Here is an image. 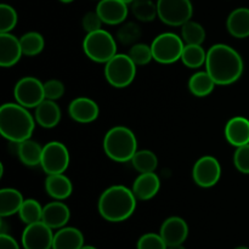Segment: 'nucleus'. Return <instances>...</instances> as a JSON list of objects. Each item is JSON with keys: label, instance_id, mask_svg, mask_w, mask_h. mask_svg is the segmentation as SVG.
Wrapping results in <instances>:
<instances>
[{"label": "nucleus", "instance_id": "obj_14", "mask_svg": "<svg viewBox=\"0 0 249 249\" xmlns=\"http://www.w3.org/2000/svg\"><path fill=\"white\" fill-rule=\"evenodd\" d=\"M96 12L105 24L117 26L125 22L129 14V7L128 4L122 0H99Z\"/></svg>", "mask_w": 249, "mask_h": 249}, {"label": "nucleus", "instance_id": "obj_25", "mask_svg": "<svg viewBox=\"0 0 249 249\" xmlns=\"http://www.w3.org/2000/svg\"><path fill=\"white\" fill-rule=\"evenodd\" d=\"M16 153L19 160L27 167H38L41 162V155H43V146L39 145L36 141L32 139L16 143Z\"/></svg>", "mask_w": 249, "mask_h": 249}, {"label": "nucleus", "instance_id": "obj_30", "mask_svg": "<svg viewBox=\"0 0 249 249\" xmlns=\"http://www.w3.org/2000/svg\"><path fill=\"white\" fill-rule=\"evenodd\" d=\"M24 56H36L44 50L45 40L38 32H28L19 38Z\"/></svg>", "mask_w": 249, "mask_h": 249}, {"label": "nucleus", "instance_id": "obj_34", "mask_svg": "<svg viewBox=\"0 0 249 249\" xmlns=\"http://www.w3.org/2000/svg\"><path fill=\"white\" fill-rule=\"evenodd\" d=\"M18 16L11 5H0V33H11L12 29L16 27Z\"/></svg>", "mask_w": 249, "mask_h": 249}, {"label": "nucleus", "instance_id": "obj_3", "mask_svg": "<svg viewBox=\"0 0 249 249\" xmlns=\"http://www.w3.org/2000/svg\"><path fill=\"white\" fill-rule=\"evenodd\" d=\"M136 201L131 189L123 185H113L105 190L97 202L102 218L109 223H122L130 218L136 209Z\"/></svg>", "mask_w": 249, "mask_h": 249}, {"label": "nucleus", "instance_id": "obj_35", "mask_svg": "<svg viewBox=\"0 0 249 249\" xmlns=\"http://www.w3.org/2000/svg\"><path fill=\"white\" fill-rule=\"evenodd\" d=\"M136 249H168V246L160 233L148 232L139 238Z\"/></svg>", "mask_w": 249, "mask_h": 249}, {"label": "nucleus", "instance_id": "obj_10", "mask_svg": "<svg viewBox=\"0 0 249 249\" xmlns=\"http://www.w3.org/2000/svg\"><path fill=\"white\" fill-rule=\"evenodd\" d=\"M14 96L17 104L26 108H36L43 100H45L44 83L36 77H23L16 83Z\"/></svg>", "mask_w": 249, "mask_h": 249}, {"label": "nucleus", "instance_id": "obj_44", "mask_svg": "<svg viewBox=\"0 0 249 249\" xmlns=\"http://www.w3.org/2000/svg\"><path fill=\"white\" fill-rule=\"evenodd\" d=\"M122 1H123V2H125V4H133V2L134 1H135V0H122Z\"/></svg>", "mask_w": 249, "mask_h": 249}, {"label": "nucleus", "instance_id": "obj_45", "mask_svg": "<svg viewBox=\"0 0 249 249\" xmlns=\"http://www.w3.org/2000/svg\"><path fill=\"white\" fill-rule=\"evenodd\" d=\"M235 249H249V248L246 247V246H240V247H236Z\"/></svg>", "mask_w": 249, "mask_h": 249}, {"label": "nucleus", "instance_id": "obj_6", "mask_svg": "<svg viewBox=\"0 0 249 249\" xmlns=\"http://www.w3.org/2000/svg\"><path fill=\"white\" fill-rule=\"evenodd\" d=\"M136 67L128 53H117L105 63V78L111 87L123 89L134 82Z\"/></svg>", "mask_w": 249, "mask_h": 249}, {"label": "nucleus", "instance_id": "obj_38", "mask_svg": "<svg viewBox=\"0 0 249 249\" xmlns=\"http://www.w3.org/2000/svg\"><path fill=\"white\" fill-rule=\"evenodd\" d=\"M44 92H45V99L56 101L65 95V85L61 80L50 79L44 83Z\"/></svg>", "mask_w": 249, "mask_h": 249}, {"label": "nucleus", "instance_id": "obj_39", "mask_svg": "<svg viewBox=\"0 0 249 249\" xmlns=\"http://www.w3.org/2000/svg\"><path fill=\"white\" fill-rule=\"evenodd\" d=\"M102 22L101 17L99 16V14L95 11H89L84 15L82 19V26L87 33H92V32H96L99 29H102Z\"/></svg>", "mask_w": 249, "mask_h": 249}, {"label": "nucleus", "instance_id": "obj_43", "mask_svg": "<svg viewBox=\"0 0 249 249\" xmlns=\"http://www.w3.org/2000/svg\"><path fill=\"white\" fill-rule=\"evenodd\" d=\"M82 249H97V248L94 247V246H84Z\"/></svg>", "mask_w": 249, "mask_h": 249}, {"label": "nucleus", "instance_id": "obj_4", "mask_svg": "<svg viewBox=\"0 0 249 249\" xmlns=\"http://www.w3.org/2000/svg\"><path fill=\"white\" fill-rule=\"evenodd\" d=\"M102 146L107 157L114 162L126 163L138 152V139L129 128L117 125L107 131Z\"/></svg>", "mask_w": 249, "mask_h": 249}, {"label": "nucleus", "instance_id": "obj_26", "mask_svg": "<svg viewBox=\"0 0 249 249\" xmlns=\"http://www.w3.org/2000/svg\"><path fill=\"white\" fill-rule=\"evenodd\" d=\"M216 83L207 71H199L191 75L189 79V89L196 97H206L213 92Z\"/></svg>", "mask_w": 249, "mask_h": 249}, {"label": "nucleus", "instance_id": "obj_20", "mask_svg": "<svg viewBox=\"0 0 249 249\" xmlns=\"http://www.w3.org/2000/svg\"><path fill=\"white\" fill-rule=\"evenodd\" d=\"M61 108L56 101L45 99L34 108V118L36 122L45 129H53L58 125L61 121Z\"/></svg>", "mask_w": 249, "mask_h": 249}, {"label": "nucleus", "instance_id": "obj_31", "mask_svg": "<svg viewBox=\"0 0 249 249\" xmlns=\"http://www.w3.org/2000/svg\"><path fill=\"white\" fill-rule=\"evenodd\" d=\"M43 208L44 207H41V204L36 199H24L18 212V216L26 225L38 223V221H41V218H43Z\"/></svg>", "mask_w": 249, "mask_h": 249}, {"label": "nucleus", "instance_id": "obj_15", "mask_svg": "<svg viewBox=\"0 0 249 249\" xmlns=\"http://www.w3.org/2000/svg\"><path fill=\"white\" fill-rule=\"evenodd\" d=\"M160 235L167 243L168 247L177 245H184L189 236V225L180 216H170L163 221Z\"/></svg>", "mask_w": 249, "mask_h": 249}, {"label": "nucleus", "instance_id": "obj_11", "mask_svg": "<svg viewBox=\"0 0 249 249\" xmlns=\"http://www.w3.org/2000/svg\"><path fill=\"white\" fill-rule=\"evenodd\" d=\"M221 178V165L213 156H203L192 168V179L195 184L203 189L215 186Z\"/></svg>", "mask_w": 249, "mask_h": 249}, {"label": "nucleus", "instance_id": "obj_8", "mask_svg": "<svg viewBox=\"0 0 249 249\" xmlns=\"http://www.w3.org/2000/svg\"><path fill=\"white\" fill-rule=\"evenodd\" d=\"M158 18L170 27H181L192 18L191 0H157Z\"/></svg>", "mask_w": 249, "mask_h": 249}, {"label": "nucleus", "instance_id": "obj_37", "mask_svg": "<svg viewBox=\"0 0 249 249\" xmlns=\"http://www.w3.org/2000/svg\"><path fill=\"white\" fill-rule=\"evenodd\" d=\"M233 164L238 172L249 175V143L236 147L233 153Z\"/></svg>", "mask_w": 249, "mask_h": 249}, {"label": "nucleus", "instance_id": "obj_42", "mask_svg": "<svg viewBox=\"0 0 249 249\" xmlns=\"http://www.w3.org/2000/svg\"><path fill=\"white\" fill-rule=\"evenodd\" d=\"M61 2H63V4H71V2H73L74 0H60Z\"/></svg>", "mask_w": 249, "mask_h": 249}, {"label": "nucleus", "instance_id": "obj_18", "mask_svg": "<svg viewBox=\"0 0 249 249\" xmlns=\"http://www.w3.org/2000/svg\"><path fill=\"white\" fill-rule=\"evenodd\" d=\"M226 141L231 146L240 147L249 143V119L236 116L226 123L224 129Z\"/></svg>", "mask_w": 249, "mask_h": 249}, {"label": "nucleus", "instance_id": "obj_5", "mask_svg": "<svg viewBox=\"0 0 249 249\" xmlns=\"http://www.w3.org/2000/svg\"><path fill=\"white\" fill-rule=\"evenodd\" d=\"M83 50L88 58L97 63H106L117 55V41L105 29L87 33L83 40Z\"/></svg>", "mask_w": 249, "mask_h": 249}, {"label": "nucleus", "instance_id": "obj_36", "mask_svg": "<svg viewBox=\"0 0 249 249\" xmlns=\"http://www.w3.org/2000/svg\"><path fill=\"white\" fill-rule=\"evenodd\" d=\"M141 31L139 28L138 24L133 23V22H128V23L123 24L119 28L117 36L123 44H136L135 41L140 38Z\"/></svg>", "mask_w": 249, "mask_h": 249}, {"label": "nucleus", "instance_id": "obj_23", "mask_svg": "<svg viewBox=\"0 0 249 249\" xmlns=\"http://www.w3.org/2000/svg\"><path fill=\"white\" fill-rule=\"evenodd\" d=\"M226 28L229 33L237 39H245L249 36V9L237 7L230 12L226 21Z\"/></svg>", "mask_w": 249, "mask_h": 249}, {"label": "nucleus", "instance_id": "obj_1", "mask_svg": "<svg viewBox=\"0 0 249 249\" xmlns=\"http://www.w3.org/2000/svg\"><path fill=\"white\" fill-rule=\"evenodd\" d=\"M245 63L240 53L226 44H215L207 51L206 71L216 85H231L243 74Z\"/></svg>", "mask_w": 249, "mask_h": 249}, {"label": "nucleus", "instance_id": "obj_41", "mask_svg": "<svg viewBox=\"0 0 249 249\" xmlns=\"http://www.w3.org/2000/svg\"><path fill=\"white\" fill-rule=\"evenodd\" d=\"M168 249H186L182 245H177V246H170Z\"/></svg>", "mask_w": 249, "mask_h": 249}, {"label": "nucleus", "instance_id": "obj_29", "mask_svg": "<svg viewBox=\"0 0 249 249\" xmlns=\"http://www.w3.org/2000/svg\"><path fill=\"white\" fill-rule=\"evenodd\" d=\"M185 45H202L206 40V29L196 21H187L181 26V36Z\"/></svg>", "mask_w": 249, "mask_h": 249}, {"label": "nucleus", "instance_id": "obj_19", "mask_svg": "<svg viewBox=\"0 0 249 249\" xmlns=\"http://www.w3.org/2000/svg\"><path fill=\"white\" fill-rule=\"evenodd\" d=\"M160 189V177L153 173H142L139 175L131 186V191L134 192L139 201H148L152 199L158 194Z\"/></svg>", "mask_w": 249, "mask_h": 249}, {"label": "nucleus", "instance_id": "obj_24", "mask_svg": "<svg viewBox=\"0 0 249 249\" xmlns=\"http://www.w3.org/2000/svg\"><path fill=\"white\" fill-rule=\"evenodd\" d=\"M24 198L21 192L12 187L0 190V216L6 218L14 214H18Z\"/></svg>", "mask_w": 249, "mask_h": 249}, {"label": "nucleus", "instance_id": "obj_32", "mask_svg": "<svg viewBox=\"0 0 249 249\" xmlns=\"http://www.w3.org/2000/svg\"><path fill=\"white\" fill-rule=\"evenodd\" d=\"M131 12L141 22H152L158 17L157 4L152 0H135L131 4Z\"/></svg>", "mask_w": 249, "mask_h": 249}, {"label": "nucleus", "instance_id": "obj_16", "mask_svg": "<svg viewBox=\"0 0 249 249\" xmlns=\"http://www.w3.org/2000/svg\"><path fill=\"white\" fill-rule=\"evenodd\" d=\"M22 51L21 41L11 33H0V66L10 68L21 60Z\"/></svg>", "mask_w": 249, "mask_h": 249}, {"label": "nucleus", "instance_id": "obj_13", "mask_svg": "<svg viewBox=\"0 0 249 249\" xmlns=\"http://www.w3.org/2000/svg\"><path fill=\"white\" fill-rule=\"evenodd\" d=\"M68 114L77 123L89 124L99 118L100 107L94 100L80 96L72 100L68 106Z\"/></svg>", "mask_w": 249, "mask_h": 249}, {"label": "nucleus", "instance_id": "obj_33", "mask_svg": "<svg viewBox=\"0 0 249 249\" xmlns=\"http://www.w3.org/2000/svg\"><path fill=\"white\" fill-rule=\"evenodd\" d=\"M128 55L136 66H146L153 60L151 45L143 43L133 44L131 48L129 49Z\"/></svg>", "mask_w": 249, "mask_h": 249}, {"label": "nucleus", "instance_id": "obj_27", "mask_svg": "<svg viewBox=\"0 0 249 249\" xmlns=\"http://www.w3.org/2000/svg\"><path fill=\"white\" fill-rule=\"evenodd\" d=\"M180 60L186 67L197 70L206 66L207 51L202 45H185Z\"/></svg>", "mask_w": 249, "mask_h": 249}, {"label": "nucleus", "instance_id": "obj_21", "mask_svg": "<svg viewBox=\"0 0 249 249\" xmlns=\"http://www.w3.org/2000/svg\"><path fill=\"white\" fill-rule=\"evenodd\" d=\"M84 246L82 231L72 226L58 229L53 235V249H82Z\"/></svg>", "mask_w": 249, "mask_h": 249}, {"label": "nucleus", "instance_id": "obj_2", "mask_svg": "<svg viewBox=\"0 0 249 249\" xmlns=\"http://www.w3.org/2000/svg\"><path fill=\"white\" fill-rule=\"evenodd\" d=\"M36 123L28 108L17 102H7L0 107V134L11 143L31 139Z\"/></svg>", "mask_w": 249, "mask_h": 249}, {"label": "nucleus", "instance_id": "obj_12", "mask_svg": "<svg viewBox=\"0 0 249 249\" xmlns=\"http://www.w3.org/2000/svg\"><path fill=\"white\" fill-rule=\"evenodd\" d=\"M53 229L43 221L26 225L22 232V247L24 249H53Z\"/></svg>", "mask_w": 249, "mask_h": 249}, {"label": "nucleus", "instance_id": "obj_17", "mask_svg": "<svg viewBox=\"0 0 249 249\" xmlns=\"http://www.w3.org/2000/svg\"><path fill=\"white\" fill-rule=\"evenodd\" d=\"M71 219V211L62 201H53L44 206L41 221L53 230L65 228Z\"/></svg>", "mask_w": 249, "mask_h": 249}, {"label": "nucleus", "instance_id": "obj_40", "mask_svg": "<svg viewBox=\"0 0 249 249\" xmlns=\"http://www.w3.org/2000/svg\"><path fill=\"white\" fill-rule=\"evenodd\" d=\"M0 249H19V245L9 233H0Z\"/></svg>", "mask_w": 249, "mask_h": 249}, {"label": "nucleus", "instance_id": "obj_7", "mask_svg": "<svg viewBox=\"0 0 249 249\" xmlns=\"http://www.w3.org/2000/svg\"><path fill=\"white\" fill-rule=\"evenodd\" d=\"M185 43L181 36L172 32H165L153 39L151 44L153 60L162 65H170L181 58Z\"/></svg>", "mask_w": 249, "mask_h": 249}, {"label": "nucleus", "instance_id": "obj_22", "mask_svg": "<svg viewBox=\"0 0 249 249\" xmlns=\"http://www.w3.org/2000/svg\"><path fill=\"white\" fill-rule=\"evenodd\" d=\"M45 191L51 198L63 201L73 192V184L65 174H51L45 179Z\"/></svg>", "mask_w": 249, "mask_h": 249}, {"label": "nucleus", "instance_id": "obj_28", "mask_svg": "<svg viewBox=\"0 0 249 249\" xmlns=\"http://www.w3.org/2000/svg\"><path fill=\"white\" fill-rule=\"evenodd\" d=\"M131 164L134 169L142 173H153L158 167V158L155 152L150 150H138V152L131 158Z\"/></svg>", "mask_w": 249, "mask_h": 249}, {"label": "nucleus", "instance_id": "obj_9", "mask_svg": "<svg viewBox=\"0 0 249 249\" xmlns=\"http://www.w3.org/2000/svg\"><path fill=\"white\" fill-rule=\"evenodd\" d=\"M70 162V151L60 141H50L43 146L40 167L46 175L63 174Z\"/></svg>", "mask_w": 249, "mask_h": 249}]
</instances>
